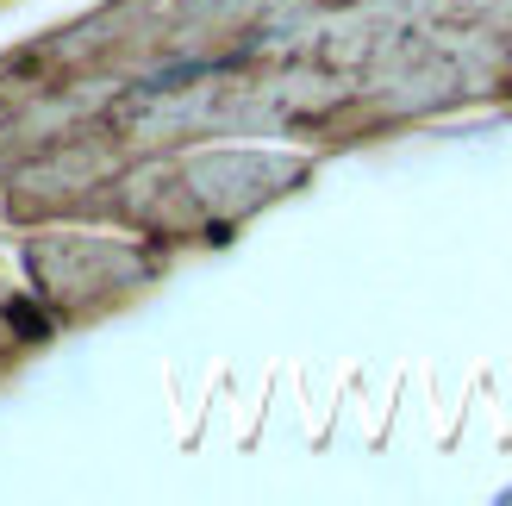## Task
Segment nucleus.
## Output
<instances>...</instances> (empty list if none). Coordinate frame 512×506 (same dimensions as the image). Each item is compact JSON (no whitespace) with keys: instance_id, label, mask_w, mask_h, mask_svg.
Instances as JSON below:
<instances>
[{"instance_id":"obj_1","label":"nucleus","mask_w":512,"mask_h":506,"mask_svg":"<svg viewBox=\"0 0 512 506\" xmlns=\"http://www.w3.org/2000/svg\"><path fill=\"white\" fill-rule=\"evenodd\" d=\"M44 338V319L25 307V300H13L7 288H0V363H13L25 344H38Z\"/></svg>"}]
</instances>
